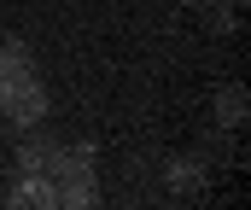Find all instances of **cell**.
<instances>
[{"mask_svg": "<svg viewBox=\"0 0 251 210\" xmlns=\"http://www.w3.org/2000/svg\"><path fill=\"white\" fill-rule=\"evenodd\" d=\"M12 205H41V210H53V205H59V187H53V175H18V187H12Z\"/></svg>", "mask_w": 251, "mask_h": 210, "instance_id": "4", "label": "cell"}, {"mask_svg": "<svg viewBox=\"0 0 251 210\" xmlns=\"http://www.w3.org/2000/svg\"><path fill=\"white\" fill-rule=\"evenodd\" d=\"M216 123H222V129H240V123H246V93H240V88H222V93H216Z\"/></svg>", "mask_w": 251, "mask_h": 210, "instance_id": "6", "label": "cell"}, {"mask_svg": "<svg viewBox=\"0 0 251 210\" xmlns=\"http://www.w3.org/2000/svg\"><path fill=\"white\" fill-rule=\"evenodd\" d=\"M24 70H35L29 41H12V35H0V82H12V76H24Z\"/></svg>", "mask_w": 251, "mask_h": 210, "instance_id": "5", "label": "cell"}, {"mask_svg": "<svg viewBox=\"0 0 251 210\" xmlns=\"http://www.w3.org/2000/svg\"><path fill=\"white\" fill-rule=\"evenodd\" d=\"M53 187H59V205H70V210H88L100 199L94 146H59V158H53Z\"/></svg>", "mask_w": 251, "mask_h": 210, "instance_id": "1", "label": "cell"}, {"mask_svg": "<svg viewBox=\"0 0 251 210\" xmlns=\"http://www.w3.org/2000/svg\"><path fill=\"white\" fill-rule=\"evenodd\" d=\"M228 6H246V0H228Z\"/></svg>", "mask_w": 251, "mask_h": 210, "instance_id": "9", "label": "cell"}, {"mask_svg": "<svg viewBox=\"0 0 251 210\" xmlns=\"http://www.w3.org/2000/svg\"><path fill=\"white\" fill-rule=\"evenodd\" d=\"M181 6H204V0H181Z\"/></svg>", "mask_w": 251, "mask_h": 210, "instance_id": "8", "label": "cell"}, {"mask_svg": "<svg viewBox=\"0 0 251 210\" xmlns=\"http://www.w3.org/2000/svg\"><path fill=\"white\" fill-rule=\"evenodd\" d=\"M53 158H59V146L29 129V140L18 146V175H53Z\"/></svg>", "mask_w": 251, "mask_h": 210, "instance_id": "3", "label": "cell"}, {"mask_svg": "<svg viewBox=\"0 0 251 210\" xmlns=\"http://www.w3.org/2000/svg\"><path fill=\"white\" fill-rule=\"evenodd\" d=\"M164 175H170V187H181V193H193V187H199V163H187V158H176Z\"/></svg>", "mask_w": 251, "mask_h": 210, "instance_id": "7", "label": "cell"}, {"mask_svg": "<svg viewBox=\"0 0 251 210\" xmlns=\"http://www.w3.org/2000/svg\"><path fill=\"white\" fill-rule=\"evenodd\" d=\"M47 111H53V99H47V88H41V76H35V70H24V76L0 82V117H6L12 129H41V123H47Z\"/></svg>", "mask_w": 251, "mask_h": 210, "instance_id": "2", "label": "cell"}]
</instances>
